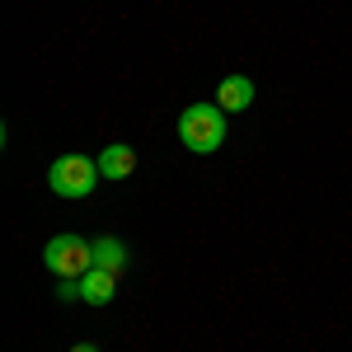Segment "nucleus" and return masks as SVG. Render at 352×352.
Returning <instances> with one entry per match:
<instances>
[{
  "instance_id": "0eeeda50",
  "label": "nucleus",
  "mask_w": 352,
  "mask_h": 352,
  "mask_svg": "<svg viewBox=\"0 0 352 352\" xmlns=\"http://www.w3.org/2000/svg\"><path fill=\"white\" fill-rule=\"evenodd\" d=\"M94 268H109L122 277L127 268V244L118 240V235H104V240H94Z\"/></svg>"
},
{
  "instance_id": "f257e3e1",
  "label": "nucleus",
  "mask_w": 352,
  "mask_h": 352,
  "mask_svg": "<svg viewBox=\"0 0 352 352\" xmlns=\"http://www.w3.org/2000/svg\"><path fill=\"white\" fill-rule=\"evenodd\" d=\"M179 141L192 155H212L226 141V109L221 104H188L179 113Z\"/></svg>"
},
{
  "instance_id": "6e6552de",
  "label": "nucleus",
  "mask_w": 352,
  "mask_h": 352,
  "mask_svg": "<svg viewBox=\"0 0 352 352\" xmlns=\"http://www.w3.org/2000/svg\"><path fill=\"white\" fill-rule=\"evenodd\" d=\"M56 300H61V305L80 300V277H61V282H56Z\"/></svg>"
},
{
  "instance_id": "1a4fd4ad",
  "label": "nucleus",
  "mask_w": 352,
  "mask_h": 352,
  "mask_svg": "<svg viewBox=\"0 0 352 352\" xmlns=\"http://www.w3.org/2000/svg\"><path fill=\"white\" fill-rule=\"evenodd\" d=\"M71 352H104V348H99V343H76Z\"/></svg>"
},
{
  "instance_id": "7ed1b4c3",
  "label": "nucleus",
  "mask_w": 352,
  "mask_h": 352,
  "mask_svg": "<svg viewBox=\"0 0 352 352\" xmlns=\"http://www.w3.org/2000/svg\"><path fill=\"white\" fill-rule=\"evenodd\" d=\"M43 263L56 277H85L94 268V244L80 240V235H52L47 249H43Z\"/></svg>"
},
{
  "instance_id": "423d86ee",
  "label": "nucleus",
  "mask_w": 352,
  "mask_h": 352,
  "mask_svg": "<svg viewBox=\"0 0 352 352\" xmlns=\"http://www.w3.org/2000/svg\"><path fill=\"white\" fill-rule=\"evenodd\" d=\"M132 169H136L132 146H122V141L104 146V155H99V174H104V179H132Z\"/></svg>"
},
{
  "instance_id": "20e7f679",
  "label": "nucleus",
  "mask_w": 352,
  "mask_h": 352,
  "mask_svg": "<svg viewBox=\"0 0 352 352\" xmlns=\"http://www.w3.org/2000/svg\"><path fill=\"white\" fill-rule=\"evenodd\" d=\"M113 296H118V272L89 268V272L80 277V300H89V305H109Z\"/></svg>"
},
{
  "instance_id": "f03ea898",
  "label": "nucleus",
  "mask_w": 352,
  "mask_h": 352,
  "mask_svg": "<svg viewBox=\"0 0 352 352\" xmlns=\"http://www.w3.org/2000/svg\"><path fill=\"white\" fill-rule=\"evenodd\" d=\"M99 179H104V174H99V160H89V155H61V160H52V169H47V188H52L56 197H66V202L89 197Z\"/></svg>"
},
{
  "instance_id": "39448f33",
  "label": "nucleus",
  "mask_w": 352,
  "mask_h": 352,
  "mask_svg": "<svg viewBox=\"0 0 352 352\" xmlns=\"http://www.w3.org/2000/svg\"><path fill=\"white\" fill-rule=\"evenodd\" d=\"M217 104L226 113H244L254 104V80H249V76H226L221 89H217Z\"/></svg>"
}]
</instances>
